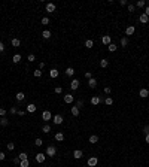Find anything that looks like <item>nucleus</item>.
Returning <instances> with one entry per match:
<instances>
[{"label": "nucleus", "instance_id": "3c124183", "mask_svg": "<svg viewBox=\"0 0 149 167\" xmlns=\"http://www.w3.org/2000/svg\"><path fill=\"white\" fill-rule=\"evenodd\" d=\"M104 94H110V87H106V88H104Z\"/></svg>", "mask_w": 149, "mask_h": 167}, {"label": "nucleus", "instance_id": "13d9d810", "mask_svg": "<svg viewBox=\"0 0 149 167\" xmlns=\"http://www.w3.org/2000/svg\"><path fill=\"white\" fill-rule=\"evenodd\" d=\"M146 143H149V134H146Z\"/></svg>", "mask_w": 149, "mask_h": 167}, {"label": "nucleus", "instance_id": "2eb2a0df", "mask_svg": "<svg viewBox=\"0 0 149 167\" xmlns=\"http://www.w3.org/2000/svg\"><path fill=\"white\" fill-rule=\"evenodd\" d=\"M36 104L34 103H30V104H27V112H30V113H33V112H36Z\"/></svg>", "mask_w": 149, "mask_h": 167}, {"label": "nucleus", "instance_id": "4be33fe9", "mask_svg": "<svg viewBox=\"0 0 149 167\" xmlns=\"http://www.w3.org/2000/svg\"><path fill=\"white\" fill-rule=\"evenodd\" d=\"M42 37H43V39H49V37H51V31H49V30H43V31H42Z\"/></svg>", "mask_w": 149, "mask_h": 167}, {"label": "nucleus", "instance_id": "864d4df0", "mask_svg": "<svg viewBox=\"0 0 149 167\" xmlns=\"http://www.w3.org/2000/svg\"><path fill=\"white\" fill-rule=\"evenodd\" d=\"M5 51V45H3V42H0V52H3Z\"/></svg>", "mask_w": 149, "mask_h": 167}, {"label": "nucleus", "instance_id": "412c9836", "mask_svg": "<svg viewBox=\"0 0 149 167\" xmlns=\"http://www.w3.org/2000/svg\"><path fill=\"white\" fill-rule=\"evenodd\" d=\"M49 76H51L52 79H55V78L58 76V70H57V69H51V70H49Z\"/></svg>", "mask_w": 149, "mask_h": 167}, {"label": "nucleus", "instance_id": "f704fd0d", "mask_svg": "<svg viewBox=\"0 0 149 167\" xmlns=\"http://www.w3.org/2000/svg\"><path fill=\"white\" fill-rule=\"evenodd\" d=\"M42 131H43V133H49V131H51V127H49L48 124H45V125L42 127Z\"/></svg>", "mask_w": 149, "mask_h": 167}, {"label": "nucleus", "instance_id": "4468645a", "mask_svg": "<svg viewBox=\"0 0 149 167\" xmlns=\"http://www.w3.org/2000/svg\"><path fill=\"white\" fill-rule=\"evenodd\" d=\"M88 85H90V88H95V87H97V79L95 78L88 79Z\"/></svg>", "mask_w": 149, "mask_h": 167}, {"label": "nucleus", "instance_id": "bf43d9fd", "mask_svg": "<svg viewBox=\"0 0 149 167\" xmlns=\"http://www.w3.org/2000/svg\"><path fill=\"white\" fill-rule=\"evenodd\" d=\"M43 167H49V166H43Z\"/></svg>", "mask_w": 149, "mask_h": 167}, {"label": "nucleus", "instance_id": "09e8293b", "mask_svg": "<svg viewBox=\"0 0 149 167\" xmlns=\"http://www.w3.org/2000/svg\"><path fill=\"white\" fill-rule=\"evenodd\" d=\"M143 131H145V134H149V124H148V125H145Z\"/></svg>", "mask_w": 149, "mask_h": 167}, {"label": "nucleus", "instance_id": "5701e85b", "mask_svg": "<svg viewBox=\"0 0 149 167\" xmlns=\"http://www.w3.org/2000/svg\"><path fill=\"white\" fill-rule=\"evenodd\" d=\"M107 66H109V61H107L106 58H101V60H100V67L104 69V67H107Z\"/></svg>", "mask_w": 149, "mask_h": 167}, {"label": "nucleus", "instance_id": "37998d69", "mask_svg": "<svg viewBox=\"0 0 149 167\" xmlns=\"http://www.w3.org/2000/svg\"><path fill=\"white\" fill-rule=\"evenodd\" d=\"M5 115H6V109H5V108H0V116L3 118Z\"/></svg>", "mask_w": 149, "mask_h": 167}, {"label": "nucleus", "instance_id": "8fccbe9b", "mask_svg": "<svg viewBox=\"0 0 149 167\" xmlns=\"http://www.w3.org/2000/svg\"><path fill=\"white\" fill-rule=\"evenodd\" d=\"M119 5H121V6H125V5H128V3H127V0H119Z\"/></svg>", "mask_w": 149, "mask_h": 167}, {"label": "nucleus", "instance_id": "b1692460", "mask_svg": "<svg viewBox=\"0 0 149 167\" xmlns=\"http://www.w3.org/2000/svg\"><path fill=\"white\" fill-rule=\"evenodd\" d=\"M66 75H67V76H73V75H75V69H73V67H67V69H66Z\"/></svg>", "mask_w": 149, "mask_h": 167}, {"label": "nucleus", "instance_id": "de8ad7c7", "mask_svg": "<svg viewBox=\"0 0 149 167\" xmlns=\"http://www.w3.org/2000/svg\"><path fill=\"white\" fill-rule=\"evenodd\" d=\"M20 163H21V160H20L18 157H15V158H14V164H18V166H20Z\"/></svg>", "mask_w": 149, "mask_h": 167}, {"label": "nucleus", "instance_id": "4d7b16f0", "mask_svg": "<svg viewBox=\"0 0 149 167\" xmlns=\"http://www.w3.org/2000/svg\"><path fill=\"white\" fill-rule=\"evenodd\" d=\"M143 14H146V15H148V16H149V6H146V11H145V12H143Z\"/></svg>", "mask_w": 149, "mask_h": 167}, {"label": "nucleus", "instance_id": "052dcab7", "mask_svg": "<svg viewBox=\"0 0 149 167\" xmlns=\"http://www.w3.org/2000/svg\"><path fill=\"white\" fill-rule=\"evenodd\" d=\"M85 167H90V166H85Z\"/></svg>", "mask_w": 149, "mask_h": 167}, {"label": "nucleus", "instance_id": "423d86ee", "mask_svg": "<svg viewBox=\"0 0 149 167\" xmlns=\"http://www.w3.org/2000/svg\"><path fill=\"white\" fill-rule=\"evenodd\" d=\"M52 121H54V124L60 125V124H63V116L61 115H54L52 116Z\"/></svg>", "mask_w": 149, "mask_h": 167}, {"label": "nucleus", "instance_id": "a211bd4d", "mask_svg": "<svg viewBox=\"0 0 149 167\" xmlns=\"http://www.w3.org/2000/svg\"><path fill=\"white\" fill-rule=\"evenodd\" d=\"M70 112H72V115H73V116H79V113H81L79 108H76V106H73L72 109H70Z\"/></svg>", "mask_w": 149, "mask_h": 167}, {"label": "nucleus", "instance_id": "a18cd8bd", "mask_svg": "<svg viewBox=\"0 0 149 167\" xmlns=\"http://www.w3.org/2000/svg\"><path fill=\"white\" fill-rule=\"evenodd\" d=\"M128 12H134V5H133V3L128 5Z\"/></svg>", "mask_w": 149, "mask_h": 167}, {"label": "nucleus", "instance_id": "c03bdc74", "mask_svg": "<svg viewBox=\"0 0 149 167\" xmlns=\"http://www.w3.org/2000/svg\"><path fill=\"white\" fill-rule=\"evenodd\" d=\"M57 94H61V93H63V88H61V87H55V90H54Z\"/></svg>", "mask_w": 149, "mask_h": 167}, {"label": "nucleus", "instance_id": "473e14b6", "mask_svg": "<svg viewBox=\"0 0 149 167\" xmlns=\"http://www.w3.org/2000/svg\"><path fill=\"white\" fill-rule=\"evenodd\" d=\"M40 22H42V25H48L49 24V18H48V16H43Z\"/></svg>", "mask_w": 149, "mask_h": 167}, {"label": "nucleus", "instance_id": "20e7f679", "mask_svg": "<svg viewBox=\"0 0 149 167\" xmlns=\"http://www.w3.org/2000/svg\"><path fill=\"white\" fill-rule=\"evenodd\" d=\"M99 164V158L97 157H90L88 158V166L90 167H94V166H97Z\"/></svg>", "mask_w": 149, "mask_h": 167}, {"label": "nucleus", "instance_id": "f3484780", "mask_svg": "<svg viewBox=\"0 0 149 167\" xmlns=\"http://www.w3.org/2000/svg\"><path fill=\"white\" fill-rule=\"evenodd\" d=\"M11 43H12V46H15V48H18V46L21 45V40H20L18 37H14V39L11 40Z\"/></svg>", "mask_w": 149, "mask_h": 167}, {"label": "nucleus", "instance_id": "cd10ccee", "mask_svg": "<svg viewBox=\"0 0 149 167\" xmlns=\"http://www.w3.org/2000/svg\"><path fill=\"white\" fill-rule=\"evenodd\" d=\"M107 49H109V52H115V51L118 49V46L115 45V43H110V45L107 46Z\"/></svg>", "mask_w": 149, "mask_h": 167}, {"label": "nucleus", "instance_id": "f257e3e1", "mask_svg": "<svg viewBox=\"0 0 149 167\" xmlns=\"http://www.w3.org/2000/svg\"><path fill=\"white\" fill-rule=\"evenodd\" d=\"M104 99L100 97V95H94V97H91V104H94V106H99L100 103H103Z\"/></svg>", "mask_w": 149, "mask_h": 167}, {"label": "nucleus", "instance_id": "ddd939ff", "mask_svg": "<svg viewBox=\"0 0 149 167\" xmlns=\"http://www.w3.org/2000/svg\"><path fill=\"white\" fill-rule=\"evenodd\" d=\"M134 31H136L134 25H130V27L125 29V34H127V36H131V34H134Z\"/></svg>", "mask_w": 149, "mask_h": 167}, {"label": "nucleus", "instance_id": "1a4fd4ad", "mask_svg": "<svg viewBox=\"0 0 149 167\" xmlns=\"http://www.w3.org/2000/svg\"><path fill=\"white\" fill-rule=\"evenodd\" d=\"M73 100H75V97H73L72 94H66V95H64V103L70 104V103H73Z\"/></svg>", "mask_w": 149, "mask_h": 167}, {"label": "nucleus", "instance_id": "c9c22d12", "mask_svg": "<svg viewBox=\"0 0 149 167\" xmlns=\"http://www.w3.org/2000/svg\"><path fill=\"white\" fill-rule=\"evenodd\" d=\"M34 145H36V146H42V145H43V140H42L40 137H37L36 140H34Z\"/></svg>", "mask_w": 149, "mask_h": 167}, {"label": "nucleus", "instance_id": "6ab92c4d", "mask_svg": "<svg viewBox=\"0 0 149 167\" xmlns=\"http://www.w3.org/2000/svg\"><path fill=\"white\" fill-rule=\"evenodd\" d=\"M15 97H16V100H18V102H22V100L25 99V94H24L22 91H20V93L15 94Z\"/></svg>", "mask_w": 149, "mask_h": 167}, {"label": "nucleus", "instance_id": "7ed1b4c3", "mask_svg": "<svg viewBox=\"0 0 149 167\" xmlns=\"http://www.w3.org/2000/svg\"><path fill=\"white\" fill-rule=\"evenodd\" d=\"M45 158H46V155L45 154H36V157H34V160H36L39 164H43V163H45Z\"/></svg>", "mask_w": 149, "mask_h": 167}, {"label": "nucleus", "instance_id": "c756f323", "mask_svg": "<svg viewBox=\"0 0 149 167\" xmlns=\"http://www.w3.org/2000/svg\"><path fill=\"white\" fill-rule=\"evenodd\" d=\"M121 45H122V46H127V45H128V37H127V36L121 37Z\"/></svg>", "mask_w": 149, "mask_h": 167}, {"label": "nucleus", "instance_id": "2f4dec72", "mask_svg": "<svg viewBox=\"0 0 149 167\" xmlns=\"http://www.w3.org/2000/svg\"><path fill=\"white\" fill-rule=\"evenodd\" d=\"M18 158H20L21 161H24V160H28V157H27V154H25V152H21V154L18 155Z\"/></svg>", "mask_w": 149, "mask_h": 167}, {"label": "nucleus", "instance_id": "79ce46f5", "mask_svg": "<svg viewBox=\"0 0 149 167\" xmlns=\"http://www.w3.org/2000/svg\"><path fill=\"white\" fill-rule=\"evenodd\" d=\"M9 113H11V115H15V113H18V109H16V108H11Z\"/></svg>", "mask_w": 149, "mask_h": 167}, {"label": "nucleus", "instance_id": "5fc2aeb1", "mask_svg": "<svg viewBox=\"0 0 149 167\" xmlns=\"http://www.w3.org/2000/svg\"><path fill=\"white\" fill-rule=\"evenodd\" d=\"M18 115H20V116H24V115H25V110H18Z\"/></svg>", "mask_w": 149, "mask_h": 167}, {"label": "nucleus", "instance_id": "bb28decb", "mask_svg": "<svg viewBox=\"0 0 149 167\" xmlns=\"http://www.w3.org/2000/svg\"><path fill=\"white\" fill-rule=\"evenodd\" d=\"M12 61H14L15 64H16V63H20V61H21V54H15L14 58H12Z\"/></svg>", "mask_w": 149, "mask_h": 167}, {"label": "nucleus", "instance_id": "603ef678", "mask_svg": "<svg viewBox=\"0 0 149 167\" xmlns=\"http://www.w3.org/2000/svg\"><path fill=\"white\" fill-rule=\"evenodd\" d=\"M5 158H6V155H5L3 152H0V161H3V160H5Z\"/></svg>", "mask_w": 149, "mask_h": 167}, {"label": "nucleus", "instance_id": "49530a36", "mask_svg": "<svg viewBox=\"0 0 149 167\" xmlns=\"http://www.w3.org/2000/svg\"><path fill=\"white\" fill-rule=\"evenodd\" d=\"M85 78H86V79H91V78H92V73H91V72H85Z\"/></svg>", "mask_w": 149, "mask_h": 167}, {"label": "nucleus", "instance_id": "72a5a7b5", "mask_svg": "<svg viewBox=\"0 0 149 167\" xmlns=\"http://www.w3.org/2000/svg\"><path fill=\"white\" fill-rule=\"evenodd\" d=\"M33 75L36 76V78H40V76H42V70H40V69H36V70L33 72Z\"/></svg>", "mask_w": 149, "mask_h": 167}, {"label": "nucleus", "instance_id": "a19ab883", "mask_svg": "<svg viewBox=\"0 0 149 167\" xmlns=\"http://www.w3.org/2000/svg\"><path fill=\"white\" fill-rule=\"evenodd\" d=\"M27 60L30 61V63H33V61H34V60H36V55H34V54H30V55L27 57Z\"/></svg>", "mask_w": 149, "mask_h": 167}, {"label": "nucleus", "instance_id": "39448f33", "mask_svg": "<svg viewBox=\"0 0 149 167\" xmlns=\"http://www.w3.org/2000/svg\"><path fill=\"white\" fill-rule=\"evenodd\" d=\"M51 118H52L51 112H49V110H43V113H42V119L48 122V121H51Z\"/></svg>", "mask_w": 149, "mask_h": 167}, {"label": "nucleus", "instance_id": "dca6fc26", "mask_svg": "<svg viewBox=\"0 0 149 167\" xmlns=\"http://www.w3.org/2000/svg\"><path fill=\"white\" fill-rule=\"evenodd\" d=\"M101 42L104 43V45L109 46L110 43H112V39H110V36H103V37H101Z\"/></svg>", "mask_w": 149, "mask_h": 167}, {"label": "nucleus", "instance_id": "393cba45", "mask_svg": "<svg viewBox=\"0 0 149 167\" xmlns=\"http://www.w3.org/2000/svg\"><path fill=\"white\" fill-rule=\"evenodd\" d=\"M7 124H9V119H6L5 116H3V118H0V125H2V127H6Z\"/></svg>", "mask_w": 149, "mask_h": 167}, {"label": "nucleus", "instance_id": "f03ea898", "mask_svg": "<svg viewBox=\"0 0 149 167\" xmlns=\"http://www.w3.org/2000/svg\"><path fill=\"white\" fill-rule=\"evenodd\" d=\"M55 154H57V148H55V146H48V148H46L45 155H48V157H54Z\"/></svg>", "mask_w": 149, "mask_h": 167}, {"label": "nucleus", "instance_id": "aec40b11", "mask_svg": "<svg viewBox=\"0 0 149 167\" xmlns=\"http://www.w3.org/2000/svg\"><path fill=\"white\" fill-rule=\"evenodd\" d=\"M55 140H57V142H63V140H64V134L61 133V131L55 133Z\"/></svg>", "mask_w": 149, "mask_h": 167}, {"label": "nucleus", "instance_id": "a878e982", "mask_svg": "<svg viewBox=\"0 0 149 167\" xmlns=\"http://www.w3.org/2000/svg\"><path fill=\"white\" fill-rule=\"evenodd\" d=\"M97 142H99V136H95V134L90 136V143H97Z\"/></svg>", "mask_w": 149, "mask_h": 167}, {"label": "nucleus", "instance_id": "58836bf2", "mask_svg": "<svg viewBox=\"0 0 149 167\" xmlns=\"http://www.w3.org/2000/svg\"><path fill=\"white\" fill-rule=\"evenodd\" d=\"M145 5H146V2H145V0H139V2L136 3V6H137V7H143Z\"/></svg>", "mask_w": 149, "mask_h": 167}, {"label": "nucleus", "instance_id": "9b49d317", "mask_svg": "<svg viewBox=\"0 0 149 167\" xmlns=\"http://www.w3.org/2000/svg\"><path fill=\"white\" fill-rule=\"evenodd\" d=\"M82 155H84V152L81 151V149H75V152H73V157L76 158V160H81V158H82Z\"/></svg>", "mask_w": 149, "mask_h": 167}, {"label": "nucleus", "instance_id": "6e6552de", "mask_svg": "<svg viewBox=\"0 0 149 167\" xmlns=\"http://www.w3.org/2000/svg\"><path fill=\"white\" fill-rule=\"evenodd\" d=\"M139 21L142 22V24H148V22H149V16H148L146 14H142V15L139 16Z\"/></svg>", "mask_w": 149, "mask_h": 167}, {"label": "nucleus", "instance_id": "e433bc0d", "mask_svg": "<svg viewBox=\"0 0 149 167\" xmlns=\"http://www.w3.org/2000/svg\"><path fill=\"white\" fill-rule=\"evenodd\" d=\"M6 148L9 149V151H14V149H15V143H14V142H9V143L6 145Z\"/></svg>", "mask_w": 149, "mask_h": 167}, {"label": "nucleus", "instance_id": "c85d7f7f", "mask_svg": "<svg viewBox=\"0 0 149 167\" xmlns=\"http://www.w3.org/2000/svg\"><path fill=\"white\" fill-rule=\"evenodd\" d=\"M85 46H86V48H92V46H94V42H92L91 39H86V40H85Z\"/></svg>", "mask_w": 149, "mask_h": 167}, {"label": "nucleus", "instance_id": "7c9ffc66", "mask_svg": "<svg viewBox=\"0 0 149 167\" xmlns=\"http://www.w3.org/2000/svg\"><path fill=\"white\" fill-rule=\"evenodd\" d=\"M104 103H106L107 106H112V104H113V99L112 97H106V99H104Z\"/></svg>", "mask_w": 149, "mask_h": 167}, {"label": "nucleus", "instance_id": "ea45409f", "mask_svg": "<svg viewBox=\"0 0 149 167\" xmlns=\"http://www.w3.org/2000/svg\"><path fill=\"white\" fill-rule=\"evenodd\" d=\"M75 106H76V108H84V100H82V99H81V100H78Z\"/></svg>", "mask_w": 149, "mask_h": 167}, {"label": "nucleus", "instance_id": "9d476101", "mask_svg": "<svg viewBox=\"0 0 149 167\" xmlns=\"http://www.w3.org/2000/svg\"><path fill=\"white\" fill-rule=\"evenodd\" d=\"M139 95H140L142 99H148V95H149V91H148L146 88H142V90L139 91Z\"/></svg>", "mask_w": 149, "mask_h": 167}, {"label": "nucleus", "instance_id": "6e6d98bb", "mask_svg": "<svg viewBox=\"0 0 149 167\" xmlns=\"http://www.w3.org/2000/svg\"><path fill=\"white\" fill-rule=\"evenodd\" d=\"M43 67H45V63H43V61H40V63H39V69H43Z\"/></svg>", "mask_w": 149, "mask_h": 167}, {"label": "nucleus", "instance_id": "f8f14e48", "mask_svg": "<svg viewBox=\"0 0 149 167\" xmlns=\"http://www.w3.org/2000/svg\"><path fill=\"white\" fill-rule=\"evenodd\" d=\"M45 9H46V12H54L55 11V5L54 3H46V6H45Z\"/></svg>", "mask_w": 149, "mask_h": 167}, {"label": "nucleus", "instance_id": "0eeeda50", "mask_svg": "<svg viewBox=\"0 0 149 167\" xmlns=\"http://www.w3.org/2000/svg\"><path fill=\"white\" fill-rule=\"evenodd\" d=\"M79 84H81V82L78 81V79H73V81L70 82V88H72V90L75 91V90H78V88H79Z\"/></svg>", "mask_w": 149, "mask_h": 167}, {"label": "nucleus", "instance_id": "4c0bfd02", "mask_svg": "<svg viewBox=\"0 0 149 167\" xmlns=\"http://www.w3.org/2000/svg\"><path fill=\"white\" fill-rule=\"evenodd\" d=\"M28 166H30L28 160H24V161H21V163H20V167H28Z\"/></svg>", "mask_w": 149, "mask_h": 167}]
</instances>
